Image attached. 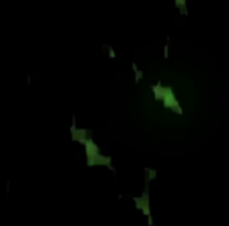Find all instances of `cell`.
Here are the masks:
<instances>
[{
	"mask_svg": "<svg viewBox=\"0 0 229 226\" xmlns=\"http://www.w3.org/2000/svg\"><path fill=\"white\" fill-rule=\"evenodd\" d=\"M132 69H134V72H135V80H137V82H138V80H141V77H143V72H141L140 69H138L135 63L132 65Z\"/></svg>",
	"mask_w": 229,
	"mask_h": 226,
	"instance_id": "1",
	"label": "cell"
},
{
	"mask_svg": "<svg viewBox=\"0 0 229 226\" xmlns=\"http://www.w3.org/2000/svg\"><path fill=\"white\" fill-rule=\"evenodd\" d=\"M148 179H154V177H155V171L154 170H148Z\"/></svg>",
	"mask_w": 229,
	"mask_h": 226,
	"instance_id": "2",
	"label": "cell"
},
{
	"mask_svg": "<svg viewBox=\"0 0 229 226\" xmlns=\"http://www.w3.org/2000/svg\"><path fill=\"white\" fill-rule=\"evenodd\" d=\"M108 50H110V57H112V58H115V57H116V53H115V50L112 49V47H110V49H108Z\"/></svg>",
	"mask_w": 229,
	"mask_h": 226,
	"instance_id": "3",
	"label": "cell"
},
{
	"mask_svg": "<svg viewBox=\"0 0 229 226\" xmlns=\"http://www.w3.org/2000/svg\"><path fill=\"white\" fill-rule=\"evenodd\" d=\"M163 50H165V52H163V55H165V57H168V46H165V49H163Z\"/></svg>",
	"mask_w": 229,
	"mask_h": 226,
	"instance_id": "4",
	"label": "cell"
}]
</instances>
